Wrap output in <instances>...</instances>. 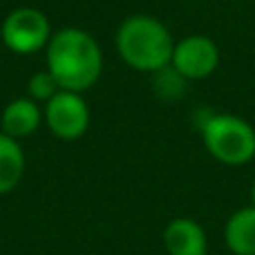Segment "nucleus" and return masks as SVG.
<instances>
[{"label": "nucleus", "mask_w": 255, "mask_h": 255, "mask_svg": "<svg viewBox=\"0 0 255 255\" xmlns=\"http://www.w3.org/2000/svg\"><path fill=\"white\" fill-rule=\"evenodd\" d=\"M43 121L49 132L63 141H76L90 128V108L83 94L58 90L43 108Z\"/></svg>", "instance_id": "6"}, {"label": "nucleus", "mask_w": 255, "mask_h": 255, "mask_svg": "<svg viewBox=\"0 0 255 255\" xmlns=\"http://www.w3.org/2000/svg\"><path fill=\"white\" fill-rule=\"evenodd\" d=\"M115 45L128 67L145 74H157L170 65L175 40L159 18L150 13H132L119 25Z\"/></svg>", "instance_id": "2"}, {"label": "nucleus", "mask_w": 255, "mask_h": 255, "mask_svg": "<svg viewBox=\"0 0 255 255\" xmlns=\"http://www.w3.org/2000/svg\"><path fill=\"white\" fill-rule=\"evenodd\" d=\"M224 242L233 255H255V206H244L229 217Z\"/></svg>", "instance_id": "9"}, {"label": "nucleus", "mask_w": 255, "mask_h": 255, "mask_svg": "<svg viewBox=\"0 0 255 255\" xmlns=\"http://www.w3.org/2000/svg\"><path fill=\"white\" fill-rule=\"evenodd\" d=\"M163 249L168 255H206V231L190 217H177L163 229Z\"/></svg>", "instance_id": "7"}, {"label": "nucleus", "mask_w": 255, "mask_h": 255, "mask_svg": "<svg viewBox=\"0 0 255 255\" xmlns=\"http://www.w3.org/2000/svg\"><path fill=\"white\" fill-rule=\"evenodd\" d=\"M58 83L47 70H40L36 74H31L29 83H27V92H29V99H34L36 103H47L54 94L58 92Z\"/></svg>", "instance_id": "11"}, {"label": "nucleus", "mask_w": 255, "mask_h": 255, "mask_svg": "<svg viewBox=\"0 0 255 255\" xmlns=\"http://www.w3.org/2000/svg\"><path fill=\"white\" fill-rule=\"evenodd\" d=\"M52 22L40 9L18 7L4 16L0 25V38L2 45L13 54L31 56L47 47L52 38Z\"/></svg>", "instance_id": "4"}, {"label": "nucleus", "mask_w": 255, "mask_h": 255, "mask_svg": "<svg viewBox=\"0 0 255 255\" xmlns=\"http://www.w3.org/2000/svg\"><path fill=\"white\" fill-rule=\"evenodd\" d=\"M251 206H255V184L251 186Z\"/></svg>", "instance_id": "12"}, {"label": "nucleus", "mask_w": 255, "mask_h": 255, "mask_svg": "<svg viewBox=\"0 0 255 255\" xmlns=\"http://www.w3.org/2000/svg\"><path fill=\"white\" fill-rule=\"evenodd\" d=\"M40 124H43V110L29 97H20L9 101L4 106L2 115H0V128H2L0 132H4L7 136H11L16 141L34 134Z\"/></svg>", "instance_id": "8"}, {"label": "nucleus", "mask_w": 255, "mask_h": 255, "mask_svg": "<svg viewBox=\"0 0 255 255\" xmlns=\"http://www.w3.org/2000/svg\"><path fill=\"white\" fill-rule=\"evenodd\" d=\"M202 139L208 154L224 166H244L255 157V128L238 115H208Z\"/></svg>", "instance_id": "3"}, {"label": "nucleus", "mask_w": 255, "mask_h": 255, "mask_svg": "<svg viewBox=\"0 0 255 255\" xmlns=\"http://www.w3.org/2000/svg\"><path fill=\"white\" fill-rule=\"evenodd\" d=\"M25 175V152L20 141L0 132V195H7Z\"/></svg>", "instance_id": "10"}, {"label": "nucleus", "mask_w": 255, "mask_h": 255, "mask_svg": "<svg viewBox=\"0 0 255 255\" xmlns=\"http://www.w3.org/2000/svg\"><path fill=\"white\" fill-rule=\"evenodd\" d=\"M220 45L204 34H190L172 47L170 67L184 81H204L220 67Z\"/></svg>", "instance_id": "5"}, {"label": "nucleus", "mask_w": 255, "mask_h": 255, "mask_svg": "<svg viewBox=\"0 0 255 255\" xmlns=\"http://www.w3.org/2000/svg\"><path fill=\"white\" fill-rule=\"evenodd\" d=\"M45 70L61 90L83 94L97 85L103 72L101 45L81 27H63L54 31L45 47Z\"/></svg>", "instance_id": "1"}]
</instances>
